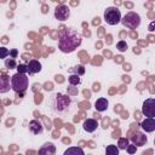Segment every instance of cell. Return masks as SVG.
Listing matches in <instances>:
<instances>
[{"mask_svg": "<svg viewBox=\"0 0 155 155\" xmlns=\"http://www.w3.org/2000/svg\"><path fill=\"white\" fill-rule=\"evenodd\" d=\"M47 105H50L52 113L59 115V116H65L71 113L75 105V99L71 96L68 94H62V93H54L50 97Z\"/></svg>", "mask_w": 155, "mask_h": 155, "instance_id": "6da1fadb", "label": "cell"}, {"mask_svg": "<svg viewBox=\"0 0 155 155\" xmlns=\"http://www.w3.org/2000/svg\"><path fill=\"white\" fill-rule=\"evenodd\" d=\"M81 41L82 36L78 30L68 29L64 31V34L61 35L58 40V48L63 53H70L81 45Z\"/></svg>", "mask_w": 155, "mask_h": 155, "instance_id": "7a4b0ae2", "label": "cell"}, {"mask_svg": "<svg viewBox=\"0 0 155 155\" xmlns=\"http://www.w3.org/2000/svg\"><path fill=\"white\" fill-rule=\"evenodd\" d=\"M29 86V78L25 75V73H16L11 78V88L16 93L25 92Z\"/></svg>", "mask_w": 155, "mask_h": 155, "instance_id": "3957f363", "label": "cell"}, {"mask_svg": "<svg viewBox=\"0 0 155 155\" xmlns=\"http://www.w3.org/2000/svg\"><path fill=\"white\" fill-rule=\"evenodd\" d=\"M104 21L109 25H115L121 22V12L116 6L108 7L104 11Z\"/></svg>", "mask_w": 155, "mask_h": 155, "instance_id": "277c9868", "label": "cell"}, {"mask_svg": "<svg viewBox=\"0 0 155 155\" xmlns=\"http://www.w3.org/2000/svg\"><path fill=\"white\" fill-rule=\"evenodd\" d=\"M121 22H122V24L125 27H127L130 29H136L140 24V17H139L138 13L131 11V12L126 13L124 16V18H121Z\"/></svg>", "mask_w": 155, "mask_h": 155, "instance_id": "5b68a950", "label": "cell"}, {"mask_svg": "<svg viewBox=\"0 0 155 155\" xmlns=\"http://www.w3.org/2000/svg\"><path fill=\"white\" fill-rule=\"evenodd\" d=\"M142 113L147 117H155V98H148L143 102Z\"/></svg>", "mask_w": 155, "mask_h": 155, "instance_id": "8992f818", "label": "cell"}, {"mask_svg": "<svg viewBox=\"0 0 155 155\" xmlns=\"http://www.w3.org/2000/svg\"><path fill=\"white\" fill-rule=\"evenodd\" d=\"M70 16V10L65 5H59L54 8V17L58 21H65Z\"/></svg>", "mask_w": 155, "mask_h": 155, "instance_id": "52a82bcc", "label": "cell"}, {"mask_svg": "<svg viewBox=\"0 0 155 155\" xmlns=\"http://www.w3.org/2000/svg\"><path fill=\"white\" fill-rule=\"evenodd\" d=\"M140 127L145 132H154L155 131V117H147L142 121Z\"/></svg>", "mask_w": 155, "mask_h": 155, "instance_id": "ba28073f", "label": "cell"}, {"mask_svg": "<svg viewBox=\"0 0 155 155\" xmlns=\"http://www.w3.org/2000/svg\"><path fill=\"white\" fill-rule=\"evenodd\" d=\"M28 127H29V131H30L33 134H41L42 131H44L41 122H39L38 120H31V121L29 122V126H28Z\"/></svg>", "mask_w": 155, "mask_h": 155, "instance_id": "9c48e42d", "label": "cell"}, {"mask_svg": "<svg viewBox=\"0 0 155 155\" xmlns=\"http://www.w3.org/2000/svg\"><path fill=\"white\" fill-rule=\"evenodd\" d=\"M131 140L134 145L140 147L147 143V137L142 132H136V133H133V136H131Z\"/></svg>", "mask_w": 155, "mask_h": 155, "instance_id": "30bf717a", "label": "cell"}, {"mask_svg": "<svg viewBox=\"0 0 155 155\" xmlns=\"http://www.w3.org/2000/svg\"><path fill=\"white\" fill-rule=\"evenodd\" d=\"M97 126H98L97 120H94V119H86V120L84 121L82 128H84L86 132H93V131H96Z\"/></svg>", "mask_w": 155, "mask_h": 155, "instance_id": "8fae6325", "label": "cell"}, {"mask_svg": "<svg viewBox=\"0 0 155 155\" xmlns=\"http://www.w3.org/2000/svg\"><path fill=\"white\" fill-rule=\"evenodd\" d=\"M41 70V63L36 59H30L28 63V73L29 74H36Z\"/></svg>", "mask_w": 155, "mask_h": 155, "instance_id": "7c38bea8", "label": "cell"}, {"mask_svg": "<svg viewBox=\"0 0 155 155\" xmlns=\"http://www.w3.org/2000/svg\"><path fill=\"white\" fill-rule=\"evenodd\" d=\"M54 151H56V149L52 143H45L39 149V154H46V155H52V154H54Z\"/></svg>", "mask_w": 155, "mask_h": 155, "instance_id": "4fadbf2b", "label": "cell"}, {"mask_svg": "<svg viewBox=\"0 0 155 155\" xmlns=\"http://www.w3.org/2000/svg\"><path fill=\"white\" fill-rule=\"evenodd\" d=\"M108 104L109 103H108V99L107 98H98L96 101V103H94V108L98 111H104V110L108 109Z\"/></svg>", "mask_w": 155, "mask_h": 155, "instance_id": "5bb4252c", "label": "cell"}, {"mask_svg": "<svg viewBox=\"0 0 155 155\" xmlns=\"http://www.w3.org/2000/svg\"><path fill=\"white\" fill-rule=\"evenodd\" d=\"M7 80H8V78H7L6 75H2L1 79H0V81H1L0 92H1V93H5V92H7V91L10 90V82H7Z\"/></svg>", "mask_w": 155, "mask_h": 155, "instance_id": "9a60e30c", "label": "cell"}, {"mask_svg": "<svg viewBox=\"0 0 155 155\" xmlns=\"http://www.w3.org/2000/svg\"><path fill=\"white\" fill-rule=\"evenodd\" d=\"M64 155H84V150L79 147H71L64 151Z\"/></svg>", "mask_w": 155, "mask_h": 155, "instance_id": "2e32d148", "label": "cell"}, {"mask_svg": "<svg viewBox=\"0 0 155 155\" xmlns=\"http://www.w3.org/2000/svg\"><path fill=\"white\" fill-rule=\"evenodd\" d=\"M105 154L107 155H117L119 154V147L114 145V144H110L105 148Z\"/></svg>", "mask_w": 155, "mask_h": 155, "instance_id": "e0dca14e", "label": "cell"}, {"mask_svg": "<svg viewBox=\"0 0 155 155\" xmlns=\"http://www.w3.org/2000/svg\"><path fill=\"white\" fill-rule=\"evenodd\" d=\"M68 81H69V84L71 85V86H76V85H79L80 84V75H78V74H71L69 78H68Z\"/></svg>", "mask_w": 155, "mask_h": 155, "instance_id": "ac0fdd59", "label": "cell"}, {"mask_svg": "<svg viewBox=\"0 0 155 155\" xmlns=\"http://www.w3.org/2000/svg\"><path fill=\"white\" fill-rule=\"evenodd\" d=\"M70 73H75V74H78V75H82V74L85 73V69H84L82 65H78V67L70 68Z\"/></svg>", "mask_w": 155, "mask_h": 155, "instance_id": "d6986e66", "label": "cell"}, {"mask_svg": "<svg viewBox=\"0 0 155 155\" xmlns=\"http://www.w3.org/2000/svg\"><path fill=\"white\" fill-rule=\"evenodd\" d=\"M116 48H117L120 52H125V51L127 50V44H126V41H124V40L119 41V42L116 44Z\"/></svg>", "mask_w": 155, "mask_h": 155, "instance_id": "ffe728a7", "label": "cell"}, {"mask_svg": "<svg viewBox=\"0 0 155 155\" xmlns=\"http://www.w3.org/2000/svg\"><path fill=\"white\" fill-rule=\"evenodd\" d=\"M127 145H128V139L127 138H120L119 139V144H117L119 149H126Z\"/></svg>", "mask_w": 155, "mask_h": 155, "instance_id": "44dd1931", "label": "cell"}, {"mask_svg": "<svg viewBox=\"0 0 155 155\" xmlns=\"http://www.w3.org/2000/svg\"><path fill=\"white\" fill-rule=\"evenodd\" d=\"M5 65H6L8 69H12V68L16 67V62H15L13 58H12V59H7V61H5Z\"/></svg>", "mask_w": 155, "mask_h": 155, "instance_id": "7402d4cb", "label": "cell"}, {"mask_svg": "<svg viewBox=\"0 0 155 155\" xmlns=\"http://www.w3.org/2000/svg\"><path fill=\"white\" fill-rule=\"evenodd\" d=\"M17 70L19 73H28V64H18Z\"/></svg>", "mask_w": 155, "mask_h": 155, "instance_id": "603a6c76", "label": "cell"}, {"mask_svg": "<svg viewBox=\"0 0 155 155\" xmlns=\"http://www.w3.org/2000/svg\"><path fill=\"white\" fill-rule=\"evenodd\" d=\"M126 150H127V153L128 154H134L136 153V145L134 144H132V145H127V148H126Z\"/></svg>", "mask_w": 155, "mask_h": 155, "instance_id": "cb8c5ba5", "label": "cell"}, {"mask_svg": "<svg viewBox=\"0 0 155 155\" xmlns=\"http://www.w3.org/2000/svg\"><path fill=\"white\" fill-rule=\"evenodd\" d=\"M0 50H1V58H5V57H6V54L8 53V51H7L6 48H4V47H1Z\"/></svg>", "mask_w": 155, "mask_h": 155, "instance_id": "d4e9b609", "label": "cell"}, {"mask_svg": "<svg viewBox=\"0 0 155 155\" xmlns=\"http://www.w3.org/2000/svg\"><path fill=\"white\" fill-rule=\"evenodd\" d=\"M149 30H150V31H154V30H155V21L149 24Z\"/></svg>", "mask_w": 155, "mask_h": 155, "instance_id": "484cf974", "label": "cell"}, {"mask_svg": "<svg viewBox=\"0 0 155 155\" xmlns=\"http://www.w3.org/2000/svg\"><path fill=\"white\" fill-rule=\"evenodd\" d=\"M17 53H18V52H17V50H12V51H11V56H12V58H16Z\"/></svg>", "mask_w": 155, "mask_h": 155, "instance_id": "4316f807", "label": "cell"}, {"mask_svg": "<svg viewBox=\"0 0 155 155\" xmlns=\"http://www.w3.org/2000/svg\"><path fill=\"white\" fill-rule=\"evenodd\" d=\"M41 97H42L41 94H36V99H35V102H36V103H40V102H41V99H42Z\"/></svg>", "mask_w": 155, "mask_h": 155, "instance_id": "83f0119b", "label": "cell"}, {"mask_svg": "<svg viewBox=\"0 0 155 155\" xmlns=\"http://www.w3.org/2000/svg\"><path fill=\"white\" fill-rule=\"evenodd\" d=\"M45 88L46 90H52V84H46L45 85Z\"/></svg>", "mask_w": 155, "mask_h": 155, "instance_id": "f1b7e54d", "label": "cell"}, {"mask_svg": "<svg viewBox=\"0 0 155 155\" xmlns=\"http://www.w3.org/2000/svg\"><path fill=\"white\" fill-rule=\"evenodd\" d=\"M94 91H99V85L98 84L94 85Z\"/></svg>", "mask_w": 155, "mask_h": 155, "instance_id": "f546056e", "label": "cell"}, {"mask_svg": "<svg viewBox=\"0 0 155 155\" xmlns=\"http://www.w3.org/2000/svg\"><path fill=\"white\" fill-rule=\"evenodd\" d=\"M121 58H122V57H120V56H117V57L115 58V61H116V62H121Z\"/></svg>", "mask_w": 155, "mask_h": 155, "instance_id": "4dcf8cb0", "label": "cell"}, {"mask_svg": "<svg viewBox=\"0 0 155 155\" xmlns=\"http://www.w3.org/2000/svg\"><path fill=\"white\" fill-rule=\"evenodd\" d=\"M124 69H125V70H130L131 68H130V65H126V64H125V65H124Z\"/></svg>", "mask_w": 155, "mask_h": 155, "instance_id": "1f68e13d", "label": "cell"}, {"mask_svg": "<svg viewBox=\"0 0 155 155\" xmlns=\"http://www.w3.org/2000/svg\"><path fill=\"white\" fill-rule=\"evenodd\" d=\"M154 145H155V139H154Z\"/></svg>", "mask_w": 155, "mask_h": 155, "instance_id": "d6a6232c", "label": "cell"}]
</instances>
